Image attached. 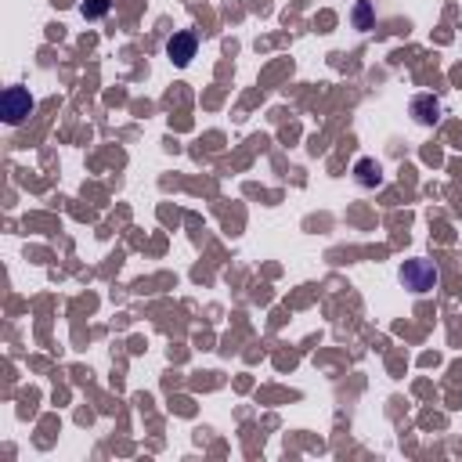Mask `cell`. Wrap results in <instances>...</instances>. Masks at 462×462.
I'll return each instance as SVG.
<instances>
[{"mask_svg":"<svg viewBox=\"0 0 462 462\" xmlns=\"http://www.w3.org/2000/svg\"><path fill=\"white\" fill-rule=\"evenodd\" d=\"M401 285L412 293H434L437 285H441V271L434 260H426V257H416V260H405L401 264Z\"/></svg>","mask_w":462,"mask_h":462,"instance_id":"6da1fadb","label":"cell"},{"mask_svg":"<svg viewBox=\"0 0 462 462\" xmlns=\"http://www.w3.org/2000/svg\"><path fill=\"white\" fill-rule=\"evenodd\" d=\"M33 108H37V102H33V94H29L26 87H8L4 94H0V113H4V119H8V126H22L29 116H33Z\"/></svg>","mask_w":462,"mask_h":462,"instance_id":"7a4b0ae2","label":"cell"},{"mask_svg":"<svg viewBox=\"0 0 462 462\" xmlns=\"http://www.w3.org/2000/svg\"><path fill=\"white\" fill-rule=\"evenodd\" d=\"M195 51H199V37L192 33V29H181V33H173V37L166 40V58H170L177 69H188V66H192Z\"/></svg>","mask_w":462,"mask_h":462,"instance_id":"3957f363","label":"cell"},{"mask_svg":"<svg viewBox=\"0 0 462 462\" xmlns=\"http://www.w3.org/2000/svg\"><path fill=\"white\" fill-rule=\"evenodd\" d=\"M412 116H416L419 126H434L441 119V102L434 94H416V98H412Z\"/></svg>","mask_w":462,"mask_h":462,"instance_id":"277c9868","label":"cell"},{"mask_svg":"<svg viewBox=\"0 0 462 462\" xmlns=\"http://www.w3.org/2000/svg\"><path fill=\"white\" fill-rule=\"evenodd\" d=\"M354 181H358L361 188H379V184H383V166H379L376 159L361 155L358 163H354Z\"/></svg>","mask_w":462,"mask_h":462,"instance_id":"5b68a950","label":"cell"},{"mask_svg":"<svg viewBox=\"0 0 462 462\" xmlns=\"http://www.w3.org/2000/svg\"><path fill=\"white\" fill-rule=\"evenodd\" d=\"M354 26L361 29V33H365V29H372V4H369V0H358V4H354Z\"/></svg>","mask_w":462,"mask_h":462,"instance_id":"8992f818","label":"cell"},{"mask_svg":"<svg viewBox=\"0 0 462 462\" xmlns=\"http://www.w3.org/2000/svg\"><path fill=\"white\" fill-rule=\"evenodd\" d=\"M79 15H84V19H102V15H108V0H84V4H79Z\"/></svg>","mask_w":462,"mask_h":462,"instance_id":"52a82bcc","label":"cell"}]
</instances>
